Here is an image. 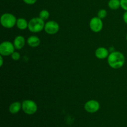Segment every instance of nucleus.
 I'll return each mask as SVG.
<instances>
[{"label":"nucleus","instance_id":"obj_1","mask_svg":"<svg viewBox=\"0 0 127 127\" xmlns=\"http://www.w3.org/2000/svg\"><path fill=\"white\" fill-rule=\"evenodd\" d=\"M125 58L122 52L114 51L109 54L107 58V63L112 68L115 69H120L124 65Z\"/></svg>","mask_w":127,"mask_h":127},{"label":"nucleus","instance_id":"obj_2","mask_svg":"<svg viewBox=\"0 0 127 127\" xmlns=\"http://www.w3.org/2000/svg\"><path fill=\"white\" fill-rule=\"evenodd\" d=\"M45 21L40 17H33L29 21L28 29L33 33L40 32L44 29L45 27Z\"/></svg>","mask_w":127,"mask_h":127},{"label":"nucleus","instance_id":"obj_3","mask_svg":"<svg viewBox=\"0 0 127 127\" xmlns=\"http://www.w3.org/2000/svg\"><path fill=\"white\" fill-rule=\"evenodd\" d=\"M0 22L1 26L3 27L6 29H11L16 25L17 19L12 14L4 13L1 16Z\"/></svg>","mask_w":127,"mask_h":127},{"label":"nucleus","instance_id":"obj_4","mask_svg":"<svg viewBox=\"0 0 127 127\" xmlns=\"http://www.w3.org/2000/svg\"><path fill=\"white\" fill-rule=\"evenodd\" d=\"M22 109L27 115H33L37 111V105L33 100L27 99L22 102Z\"/></svg>","mask_w":127,"mask_h":127},{"label":"nucleus","instance_id":"obj_5","mask_svg":"<svg viewBox=\"0 0 127 127\" xmlns=\"http://www.w3.org/2000/svg\"><path fill=\"white\" fill-rule=\"evenodd\" d=\"M15 49L14 43L9 41H4L0 44V54L2 57L11 55L15 52Z\"/></svg>","mask_w":127,"mask_h":127},{"label":"nucleus","instance_id":"obj_6","mask_svg":"<svg viewBox=\"0 0 127 127\" xmlns=\"http://www.w3.org/2000/svg\"><path fill=\"white\" fill-rule=\"evenodd\" d=\"M89 27L91 30L94 32H99L102 31L103 28L102 19L99 17H94L90 20L89 22Z\"/></svg>","mask_w":127,"mask_h":127},{"label":"nucleus","instance_id":"obj_7","mask_svg":"<svg viewBox=\"0 0 127 127\" xmlns=\"http://www.w3.org/2000/svg\"><path fill=\"white\" fill-rule=\"evenodd\" d=\"M44 30L48 34L54 35L59 31L60 26L56 21H50L45 24Z\"/></svg>","mask_w":127,"mask_h":127},{"label":"nucleus","instance_id":"obj_8","mask_svg":"<svg viewBox=\"0 0 127 127\" xmlns=\"http://www.w3.org/2000/svg\"><path fill=\"white\" fill-rule=\"evenodd\" d=\"M100 109V104L95 100H89L84 105V109L88 112L93 114L98 111Z\"/></svg>","mask_w":127,"mask_h":127},{"label":"nucleus","instance_id":"obj_9","mask_svg":"<svg viewBox=\"0 0 127 127\" xmlns=\"http://www.w3.org/2000/svg\"><path fill=\"white\" fill-rule=\"evenodd\" d=\"M95 55L96 58L99 60H104L107 58L109 55V51L105 47H99L95 52Z\"/></svg>","mask_w":127,"mask_h":127},{"label":"nucleus","instance_id":"obj_10","mask_svg":"<svg viewBox=\"0 0 127 127\" xmlns=\"http://www.w3.org/2000/svg\"><path fill=\"white\" fill-rule=\"evenodd\" d=\"M14 45L15 48L17 50H21L24 47L25 43H26V40L23 36L18 35L14 38Z\"/></svg>","mask_w":127,"mask_h":127},{"label":"nucleus","instance_id":"obj_11","mask_svg":"<svg viewBox=\"0 0 127 127\" xmlns=\"http://www.w3.org/2000/svg\"><path fill=\"white\" fill-rule=\"evenodd\" d=\"M27 44L29 46L31 47H37L40 44V40L37 36L36 35H31L27 38Z\"/></svg>","mask_w":127,"mask_h":127},{"label":"nucleus","instance_id":"obj_12","mask_svg":"<svg viewBox=\"0 0 127 127\" xmlns=\"http://www.w3.org/2000/svg\"><path fill=\"white\" fill-rule=\"evenodd\" d=\"M21 109H22V104L19 102H14L10 105L9 110L11 114H15L18 113Z\"/></svg>","mask_w":127,"mask_h":127},{"label":"nucleus","instance_id":"obj_13","mask_svg":"<svg viewBox=\"0 0 127 127\" xmlns=\"http://www.w3.org/2000/svg\"><path fill=\"white\" fill-rule=\"evenodd\" d=\"M29 22H27L24 18H19L17 19L16 26L20 30H25L28 29Z\"/></svg>","mask_w":127,"mask_h":127},{"label":"nucleus","instance_id":"obj_14","mask_svg":"<svg viewBox=\"0 0 127 127\" xmlns=\"http://www.w3.org/2000/svg\"><path fill=\"white\" fill-rule=\"evenodd\" d=\"M108 6L112 10H117L120 7V0H109Z\"/></svg>","mask_w":127,"mask_h":127},{"label":"nucleus","instance_id":"obj_15","mask_svg":"<svg viewBox=\"0 0 127 127\" xmlns=\"http://www.w3.org/2000/svg\"><path fill=\"white\" fill-rule=\"evenodd\" d=\"M50 17V13L47 10L43 9L39 13V17H40L42 19H43V21H46V20L48 19Z\"/></svg>","mask_w":127,"mask_h":127},{"label":"nucleus","instance_id":"obj_16","mask_svg":"<svg viewBox=\"0 0 127 127\" xmlns=\"http://www.w3.org/2000/svg\"><path fill=\"white\" fill-rule=\"evenodd\" d=\"M107 15V12L105 9H102L99 10L97 12V17H99V18H100L101 19L105 18Z\"/></svg>","mask_w":127,"mask_h":127},{"label":"nucleus","instance_id":"obj_17","mask_svg":"<svg viewBox=\"0 0 127 127\" xmlns=\"http://www.w3.org/2000/svg\"><path fill=\"white\" fill-rule=\"evenodd\" d=\"M11 58L13 60L17 61L20 59L21 58V55H20L19 53L17 52H14L11 55Z\"/></svg>","mask_w":127,"mask_h":127},{"label":"nucleus","instance_id":"obj_18","mask_svg":"<svg viewBox=\"0 0 127 127\" xmlns=\"http://www.w3.org/2000/svg\"><path fill=\"white\" fill-rule=\"evenodd\" d=\"M120 7L125 11H127V0H120Z\"/></svg>","mask_w":127,"mask_h":127},{"label":"nucleus","instance_id":"obj_19","mask_svg":"<svg viewBox=\"0 0 127 127\" xmlns=\"http://www.w3.org/2000/svg\"><path fill=\"white\" fill-rule=\"evenodd\" d=\"M26 4L29 5H33L37 2V0H22Z\"/></svg>","mask_w":127,"mask_h":127},{"label":"nucleus","instance_id":"obj_20","mask_svg":"<svg viewBox=\"0 0 127 127\" xmlns=\"http://www.w3.org/2000/svg\"><path fill=\"white\" fill-rule=\"evenodd\" d=\"M123 19H124L125 23L127 24V11L125 12V13L124 14V16H123Z\"/></svg>","mask_w":127,"mask_h":127},{"label":"nucleus","instance_id":"obj_21","mask_svg":"<svg viewBox=\"0 0 127 127\" xmlns=\"http://www.w3.org/2000/svg\"><path fill=\"white\" fill-rule=\"evenodd\" d=\"M2 64H3V58H2V56H0V66H2Z\"/></svg>","mask_w":127,"mask_h":127},{"label":"nucleus","instance_id":"obj_22","mask_svg":"<svg viewBox=\"0 0 127 127\" xmlns=\"http://www.w3.org/2000/svg\"><path fill=\"white\" fill-rule=\"evenodd\" d=\"M126 40H127V36H126Z\"/></svg>","mask_w":127,"mask_h":127}]
</instances>
